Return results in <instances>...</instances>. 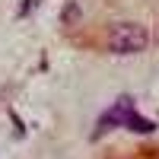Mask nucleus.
<instances>
[{
  "label": "nucleus",
  "mask_w": 159,
  "mask_h": 159,
  "mask_svg": "<svg viewBox=\"0 0 159 159\" xmlns=\"http://www.w3.org/2000/svg\"><path fill=\"white\" fill-rule=\"evenodd\" d=\"M147 42H150V35L137 22L111 25V32H108V51H115V54H137V51L147 48Z\"/></svg>",
  "instance_id": "nucleus-1"
},
{
  "label": "nucleus",
  "mask_w": 159,
  "mask_h": 159,
  "mask_svg": "<svg viewBox=\"0 0 159 159\" xmlns=\"http://www.w3.org/2000/svg\"><path fill=\"white\" fill-rule=\"evenodd\" d=\"M124 124H127V127H134V130H153V121H143V118H140L137 111H130Z\"/></svg>",
  "instance_id": "nucleus-2"
},
{
  "label": "nucleus",
  "mask_w": 159,
  "mask_h": 159,
  "mask_svg": "<svg viewBox=\"0 0 159 159\" xmlns=\"http://www.w3.org/2000/svg\"><path fill=\"white\" fill-rule=\"evenodd\" d=\"M76 16H80V13H76V3H67V7H64V22H76Z\"/></svg>",
  "instance_id": "nucleus-3"
}]
</instances>
